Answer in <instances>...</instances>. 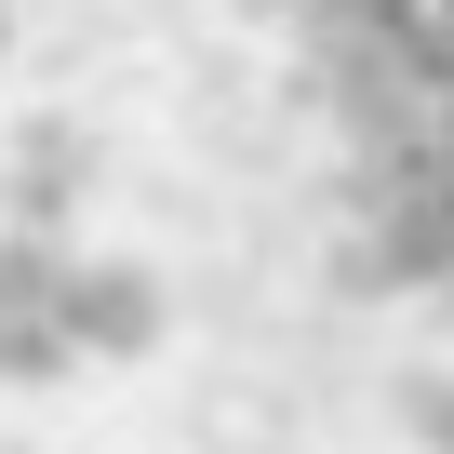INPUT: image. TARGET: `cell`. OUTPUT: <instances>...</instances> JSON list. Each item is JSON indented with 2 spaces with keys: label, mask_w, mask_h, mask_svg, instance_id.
Returning <instances> with one entry per match:
<instances>
[{
  "label": "cell",
  "mask_w": 454,
  "mask_h": 454,
  "mask_svg": "<svg viewBox=\"0 0 454 454\" xmlns=\"http://www.w3.org/2000/svg\"><path fill=\"white\" fill-rule=\"evenodd\" d=\"M94 187H107V134L67 121V107H27L14 147H0V214H27V227H81Z\"/></svg>",
  "instance_id": "6da1fadb"
},
{
  "label": "cell",
  "mask_w": 454,
  "mask_h": 454,
  "mask_svg": "<svg viewBox=\"0 0 454 454\" xmlns=\"http://www.w3.org/2000/svg\"><path fill=\"white\" fill-rule=\"evenodd\" d=\"M67 321H81V348H94V361H147V348L174 334V281H160L147 254H81Z\"/></svg>",
  "instance_id": "7a4b0ae2"
},
{
  "label": "cell",
  "mask_w": 454,
  "mask_h": 454,
  "mask_svg": "<svg viewBox=\"0 0 454 454\" xmlns=\"http://www.w3.org/2000/svg\"><path fill=\"white\" fill-rule=\"evenodd\" d=\"M0 67H14V0H0Z\"/></svg>",
  "instance_id": "8992f818"
},
{
  "label": "cell",
  "mask_w": 454,
  "mask_h": 454,
  "mask_svg": "<svg viewBox=\"0 0 454 454\" xmlns=\"http://www.w3.org/2000/svg\"><path fill=\"white\" fill-rule=\"evenodd\" d=\"M241 14H254V27H294V0H241Z\"/></svg>",
  "instance_id": "5b68a950"
},
{
  "label": "cell",
  "mask_w": 454,
  "mask_h": 454,
  "mask_svg": "<svg viewBox=\"0 0 454 454\" xmlns=\"http://www.w3.org/2000/svg\"><path fill=\"white\" fill-rule=\"evenodd\" d=\"M387 414H401V441H414V454H454V361L387 374Z\"/></svg>",
  "instance_id": "277c9868"
},
{
  "label": "cell",
  "mask_w": 454,
  "mask_h": 454,
  "mask_svg": "<svg viewBox=\"0 0 454 454\" xmlns=\"http://www.w3.org/2000/svg\"><path fill=\"white\" fill-rule=\"evenodd\" d=\"M67 281H81L67 227H27V214H0V321H54V308H67Z\"/></svg>",
  "instance_id": "3957f363"
}]
</instances>
